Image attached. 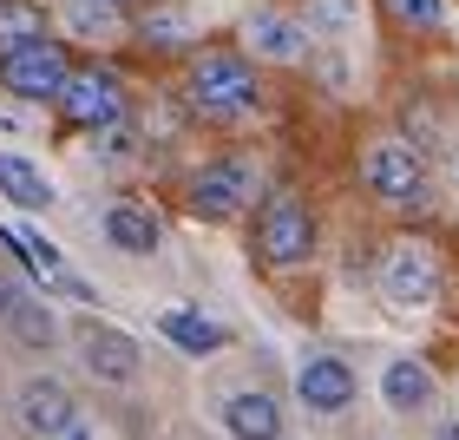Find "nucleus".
<instances>
[{"mask_svg": "<svg viewBox=\"0 0 459 440\" xmlns=\"http://www.w3.org/2000/svg\"><path fill=\"white\" fill-rule=\"evenodd\" d=\"M361 184L387 211H427L433 204V184H427V152L407 138H374L361 152Z\"/></svg>", "mask_w": 459, "mask_h": 440, "instance_id": "nucleus-1", "label": "nucleus"}, {"mask_svg": "<svg viewBox=\"0 0 459 440\" xmlns=\"http://www.w3.org/2000/svg\"><path fill=\"white\" fill-rule=\"evenodd\" d=\"M106 237L125 250V257H152L158 237H164V224L152 217V204H112V211H106Z\"/></svg>", "mask_w": 459, "mask_h": 440, "instance_id": "nucleus-15", "label": "nucleus"}, {"mask_svg": "<svg viewBox=\"0 0 459 440\" xmlns=\"http://www.w3.org/2000/svg\"><path fill=\"white\" fill-rule=\"evenodd\" d=\"M20 40H47V13H33L27 0H0V53Z\"/></svg>", "mask_w": 459, "mask_h": 440, "instance_id": "nucleus-20", "label": "nucleus"}, {"mask_svg": "<svg viewBox=\"0 0 459 440\" xmlns=\"http://www.w3.org/2000/svg\"><path fill=\"white\" fill-rule=\"evenodd\" d=\"M191 106L204 119H249L263 106L256 66L243 53H197L191 59Z\"/></svg>", "mask_w": 459, "mask_h": 440, "instance_id": "nucleus-2", "label": "nucleus"}, {"mask_svg": "<svg viewBox=\"0 0 459 440\" xmlns=\"http://www.w3.org/2000/svg\"><path fill=\"white\" fill-rule=\"evenodd\" d=\"M296 394L308 414H342L354 401V368L342 362V355H308V362L296 368Z\"/></svg>", "mask_w": 459, "mask_h": 440, "instance_id": "nucleus-10", "label": "nucleus"}, {"mask_svg": "<svg viewBox=\"0 0 459 440\" xmlns=\"http://www.w3.org/2000/svg\"><path fill=\"white\" fill-rule=\"evenodd\" d=\"M381 394H387V408L394 414H413V408H427L433 401V368L427 362H387V374H381Z\"/></svg>", "mask_w": 459, "mask_h": 440, "instance_id": "nucleus-17", "label": "nucleus"}, {"mask_svg": "<svg viewBox=\"0 0 459 440\" xmlns=\"http://www.w3.org/2000/svg\"><path fill=\"white\" fill-rule=\"evenodd\" d=\"M79 362H86V374H99V382H132L138 374V342L125 329H86L79 335Z\"/></svg>", "mask_w": 459, "mask_h": 440, "instance_id": "nucleus-11", "label": "nucleus"}, {"mask_svg": "<svg viewBox=\"0 0 459 440\" xmlns=\"http://www.w3.org/2000/svg\"><path fill=\"white\" fill-rule=\"evenodd\" d=\"M59 112H66L73 125H86V132H106V125H125V86L112 73H73L66 79V92H59Z\"/></svg>", "mask_w": 459, "mask_h": 440, "instance_id": "nucleus-7", "label": "nucleus"}, {"mask_svg": "<svg viewBox=\"0 0 459 440\" xmlns=\"http://www.w3.org/2000/svg\"><path fill=\"white\" fill-rule=\"evenodd\" d=\"M0 243L20 250V263H27L47 289H59V296H73V303H92V283H86V277H73L66 257H59L47 237H33V230H7V224H0Z\"/></svg>", "mask_w": 459, "mask_h": 440, "instance_id": "nucleus-9", "label": "nucleus"}, {"mask_svg": "<svg viewBox=\"0 0 459 440\" xmlns=\"http://www.w3.org/2000/svg\"><path fill=\"white\" fill-rule=\"evenodd\" d=\"M387 13L401 20L407 33H433V27H446V0H387Z\"/></svg>", "mask_w": 459, "mask_h": 440, "instance_id": "nucleus-21", "label": "nucleus"}, {"mask_svg": "<svg viewBox=\"0 0 459 440\" xmlns=\"http://www.w3.org/2000/svg\"><path fill=\"white\" fill-rule=\"evenodd\" d=\"M381 289H387L394 309H433V303H440V263H433V250H420V243L387 250Z\"/></svg>", "mask_w": 459, "mask_h": 440, "instance_id": "nucleus-6", "label": "nucleus"}, {"mask_svg": "<svg viewBox=\"0 0 459 440\" xmlns=\"http://www.w3.org/2000/svg\"><path fill=\"white\" fill-rule=\"evenodd\" d=\"M256 184H263V172H256V158H217V164H204V172L191 178V211L197 217H237L243 204H256Z\"/></svg>", "mask_w": 459, "mask_h": 440, "instance_id": "nucleus-5", "label": "nucleus"}, {"mask_svg": "<svg viewBox=\"0 0 459 440\" xmlns=\"http://www.w3.org/2000/svg\"><path fill=\"white\" fill-rule=\"evenodd\" d=\"M20 427L39 434V440H59V434H73L79 427V408H73V394L53 382V374H33L27 388H20Z\"/></svg>", "mask_w": 459, "mask_h": 440, "instance_id": "nucleus-8", "label": "nucleus"}, {"mask_svg": "<svg viewBox=\"0 0 459 440\" xmlns=\"http://www.w3.org/2000/svg\"><path fill=\"white\" fill-rule=\"evenodd\" d=\"M223 427H230V440H282V408L263 388H243L223 401Z\"/></svg>", "mask_w": 459, "mask_h": 440, "instance_id": "nucleus-13", "label": "nucleus"}, {"mask_svg": "<svg viewBox=\"0 0 459 440\" xmlns=\"http://www.w3.org/2000/svg\"><path fill=\"white\" fill-rule=\"evenodd\" d=\"M256 250H263V263H276V269H296V263L316 257V217H308V204L289 198V191L269 198L263 217H256Z\"/></svg>", "mask_w": 459, "mask_h": 440, "instance_id": "nucleus-3", "label": "nucleus"}, {"mask_svg": "<svg viewBox=\"0 0 459 440\" xmlns=\"http://www.w3.org/2000/svg\"><path fill=\"white\" fill-rule=\"evenodd\" d=\"M66 79H73L66 47H53V40H20V47L0 53V86L20 99H59Z\"/></svg>", "mask_w": 459, "mask_h": 440, "instance_id": "nucleus-4", "label": "nucleus"}, {"mask_svg": "<svg viewBox=\"0 0 459 440\" xmlns=\"http://www.w3.org/2000/svg\"><path fill=\"white\" fill-rule=\"evenodd\" d=\"M243 40L256 53H269V59H302L308 47H316V27H302L296 13H249Z\"/></svg>", "mask_w": 459, "mask_h": 440, "instance_id": "nucleus-12", "label": "nucleus"}, {"mask_svg": "<svg viewBox=\"0 0 459 440\" xmlns=\"http://www.w3.org/2000/svg\"><path fill=\"white\" fill-rule=\"evenodd\" d=\"M453 178H459V145H453Z\"/></svg>", "mask_w": 459, "mask_h": 440, "instance_id": "nucleus-24", "label": "nucleus"}, {"mask_svg": "<svg viewBox=\"0 0 459 440\" xmlns=\"http://www.w3.org/2000/svg\"><path fill=\"white\" fill-rule=\"evenodd\" d=\"M440 440H459V434H453V427H446V434H440Z\"/></svg>", "mask_w": 459, "mask_h": 440, "instance_id": "nucleus-25", "label": "nucleus"}, {"mask_svg": "<svg viewBox=\"0 0 459 440\" xmlns=\"http://www.w3.org/2000/svg\"><path fill=\"white\" fill-rule=\"evenodd\" d=\"M66 20L79 33H106V27H118V7L112 0H66Z\"/></svg>", "mask_w": 459, "mask_h": 440, "instance_id": "nucleus-22", "label": "nucleus"}, {"mask_svg": "<svg viewBox=\"0 0 459 440\" xmlns=\"http://www.w3.org/2000/svg\"><path fill=\"white\" fill-rule=\"evenodd\" d=\"M138 33L152 40V47H164V53L197 47V13H191V0H152V7L138 13Z\"/></svg>", "mask_w": 459, "mask_h": 440, "instance_id": "nucleus-14", "label": "nucleus"}, {"mask_svg": "<svg viewBox=\"0 0 459 440\" xmlns=\"http://www.w3.org/2000/svg\"><path fill=\"white\" fill-rule=\"evenodd\" d=\"M0 198L20 204V211H47V204H53V184H47V172H39L33 158L0 152Z\"/></svg>", "mask_w": 459, "mask_h": 440, "instance_id": "nucleus-16", "label": "nucleus"}, {"mask_svg": "<svg viewBox=\"0 0 459 440\" xmlns=\"http://www.w3.org/2000/svg\"><path fill=\"white\" fill-rule=\"evenodd\" d=\"M158 329L171 335L184 355H211V348H223V329H217V322H204V316H191V309H164Z\"/></svg>", "mask_w": 459, "mask_h": 440, "instance_id": "nucleus-19", "label": "nucleus"}, {"mask_svg": "<svg viewBox=\"0 0 459 440\" xmlns=\"http://www.w3.org/2000/svg\"><path fill=\"white\" fill-rule=\"evenodd\" d=\"M13 329V342H27V348H53V309L39 303V296H27V289H13V303H7V316H0Z\"/></svg>", "mask_w": 459, "mask_h": 440, "instance_id": "nucleus-18", "label": "nucleus"}, {"mask_svg": "<svg viewBox=\"0 0 459 440\" xmlns=\"http://www.w3.org/2000/svg\"><path fill=\"white\" fill-rule=\"evenodd\" d=\"M0 132H7V119H0Z\"/></svg>", "mask_w": 459, "mask_h": 440, "instance_id": "nucleus-26", "label": "nucleus"}, {"mask_svg": "<svg viewBox=\"0 0 459 440\" xmlns=\"http://www.w3.org/2000/svg\"><path fill=\"white\" fill-rule=\"evenodd\" d=\"M66 440H92V434H86V427H73V434H66Z\"/></svg>", "mask_w": 459, "mask_h": 440, "instance_id": "nucleus-23", "label": "nucleus"}]
</instances>
